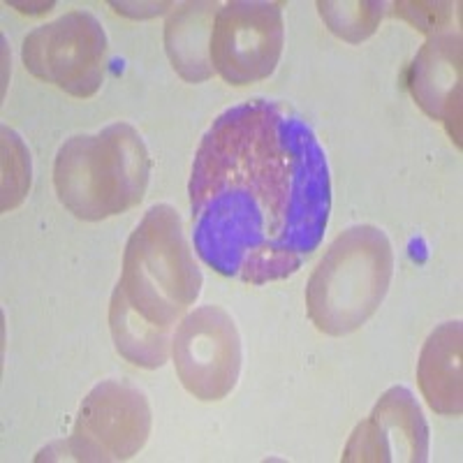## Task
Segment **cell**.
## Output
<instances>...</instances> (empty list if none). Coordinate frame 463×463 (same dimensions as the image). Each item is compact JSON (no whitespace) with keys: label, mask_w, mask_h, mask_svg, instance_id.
<instances>
[{"label":"cell","mask_w":463,"mask_h":463,"mask_svg":"<svg viewBox=\"0 0 463 463\" xmlns=\"http://www.w3.org/2000/svg\"><path fill=\"white\" fill-rule=\"evenodd\" d=\"M193 243L211 269L264 285L297 274L332 211L326 156L280 102L230 107L202 137L190 172Z\"/></svg>","instance_id":"1"},{"label":"cell","mask_w":463,"mask_h":463,"mask_svg":"<svg viewBox=\"0 0 463 463\" xmlns=\"http://www.w3.org/2000/svg\"><path fill=\"white\" fill-rule=\"evenodd\" d=\"M202 271L169 204H156L128 239L123 271L109 306V326L121 357L142 369L167 362L181 316L195 304Z\"/></svg>","instance_id":"2"},{"label":"cell","mask_w":463,"mask_h":463,"mask_svg":"<svg viewBox=\"0 0 463 463\" xmlns=\"http://www.w3.org/2000/svg\"><path fill=\"white\" fill-rule=\"evenodd\" d=\"M148 176L146 144L128 123L68 139L53 165L58 200L81 221H102L137 206Z\"/></svg>","instance_id":"3"},{"label":"cell","mask_w":463,"mask_h":463,"mask_svg":"<svg viewBox=\"0 0 463 463\" xmlns=\"http://www.w3.org/2000/svg\"><path fill=\"white\" fill-rule=\"evenodd\" d=\"M394 274V250L380 227L354 225L329 246L306 288L308 317L320 332L343 336L383 304Z\"/></svg>","instance_id":"4"},{"label":"cell","mask_w":463,"mask_h":463,"mask_svg":"<svg viewBox=\"0 0 463 463\" xmlns=\"http://www.w3.org/2000/svg\"><path fill=\"white\" fill-rule=\"evenodd\" d=\"M22 58L37 80L74 98H90L105 80L107 33L89 12H68L26 35Z\"/></svg>","instance_id":"5"},{"label":"cell","mask_w":463,"mask_h":463,"mask_svg":"<svg viewBox=\"0 0 463 463\" xmlns=\"http://www.w3.org/2000/svg\"><path fill=\"white\" fill-rule=\"evenodd\" d=\"M283 37V12L279 3H227L218 10L211 28V68L234 86L267 80L280 61Z\"/></svg>","instance_id":"6"},{"label":"cell","mask_w":463,"mask_h":463,"mask_svg":"<svg viewBox=\"0 0 463 463\" xmlns=\"http://www.w3.org/2000/svg\"><path fill=\"white\" fill-rule=\"evenodd\" d=\"M151 408L137 387L105 380L90 390L65 442L74 461H126L146 445Z\"/></svg>","instance_id":"7"},{"label":"cell","mask_w":463,"mask_h":463,"mask_svg":"<svg viewBox=\"0 0 463 463\" xmlns=\"http://www.w3.org/2000/svg\"><path fill=\"white\" fill-rule=\"evenodd\" d=\"M172 357L181 384L200 401H221L241 371V341L221 306H202L179 322Z\"/></svg>","instance_id":"8"},{"label":"cell","mask_w":463,"mask_h":463,"mask_svg":"<svg viewBox=\"0 0 463 463\" xmlns=\"http://www.w3.org/2000/svg\"><path fill=\"white\" fill-rule=\"evenodd\" d=\"M343 461H429V424L411 390L392 387L380 396L350 436Z\"/></svg>","instance_id":"9"},{"label":"cell","mask_w":463,"mask_h":463,"mask_svg":"<svg viewBox=\"0 0 463 463\" xmlns=\"http://www.w3.org/2000/svg\"><path fill=\"white\" fill-rule=\"evenodd\" d=\"M408 81L417 105L461 146V33L449 28L429 37L412 61Z\"/></svg>","instance_id":"10"},{"label":"cell","mask_w":463,"mask_h":463,"mask_svg":"<svg viewBox=\"0 0 463 463\" xmlns=\"http://www.w3.org/2000/svg\"><path fill=\"white\" fill-rule=\"evenodd\" d=\"M417 380L433 412L461 415V322H445L433 329L421 347Z\"/></svg>","instance_id":"11"},{"label":"cell","mask_w":463,"mask_h":463,"mask_svg":"<svg viewBox=\"0 0 463 463\" xmlns=\"http://www.w3.org/2000/svg\"><path fill=\"white\" fill-rule=\"evenodd\" d=\"M218 10L213 3H188L169 16L165 43L174 70L188 81H204L213 74L209 61V40Z\"/></svg>","instance_id":"12"},{"label":"cell","mask_w":463,"mask_h":463,"mask_svg":"<svg viewBox=\"0 0 463 463\" xmlns=\"http://www.w3.org/2000/svg\"><path fill=\"white\" fill-rule=\"evenodd\" d=\"M329 31L347 43H362L375 33L384 14V3H317Z\"/></svg>","instance_id":"13"},{"label":"cell","mask_w":463,"mask_h":463,"mask_svg":"<svg viewBox=\"0 0 463 463\" xmlns=\"http://www.w3.org/2000/svg\"><path fill=\"white\" fill-rule=\"evenodd\" d=\"M394 14L411 22L417 31L436 35L445 28H452L454 5L452 3H396Z\"/></svg>","instance_id":"14"}]
</instances>
